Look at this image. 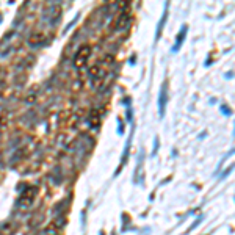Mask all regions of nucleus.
<instances>
[{
  "mask_svg": "<svg viewBox=\"0 0 235 235\" xmlns=\"http://www.w3.org/2000/svg\"><path fill=\"white\" fill-rule=\"evenodd\" d=\"M88 57H89V47L88 46H81L78 49V52L75 53V58H74V64L77 67H81L86 61H88Z\"/></svg>",
  "mask_w": 235,
  "mask_h": 235,
  "instance_id": "f257e3e1",
  "label": "nucleus"
},
{
  "mask_svg": "<svg viewBox=\"0 0 235 235\" xmlns=\"http://www.w3.org/2000/svg\"><path fill=\"white\" fill-rule=\"evenodd\" d=\"M187 28H188L187 25H182V30L179 32V35H177V43L172 46V52H177L179 49H180V46L184 44V39H185V35H187Z\"/></svg>",
  "mask_w": 235,
  "mask_h": 235,
  "instance_id": "f03ea898",
  "label": "nucleus"
},
{
  "mask_svg": "<svg viewBox=\"0 0 235 235\" xmlns=\"http://www.w3.org/2000/svg\"><path fill=\"white\" fill-rule=\"evenodd\" d=\"M165 105H166V89L161 88V93H160V100H158V113L160 116L165 115Z\"/></svg>",
  "mask_w": 235,
  "mask_h": 235,
  "instance_id": "7ed1b4c3",
  "label": "nucleus"
},
{
  "mask_svg": "<svg viewBox=\"0 0 235 235\" xmlns=\"http://www.w3.org/2000/svg\"><path fill=\"white\" fill-rule=\"evenodd\" d=\"M89 122H91V126L93 127H96L99 124V118H97V113H93L91 115V118H89Z\"/></svg>",
  "mask_w": 235,
  "mask_h": 235,
  "instance_id": "20e7f679",
  "label": "nucleus"
},
{
  "mask_svg": "<svg viewBox=\"0 0 235 235\" xmlns=\"http://www.w3.org/2000/svg\"><path fill=\"white\" fill-rule=\"evenodd\" d=\"M221 110H223V112L226 113V116H229V115H230V110H229V108H226L224 105H223V107H221Z\"/></svg>",
  "mask_w": 235,
  "mask_h": 235,
  "instance_id": "39448f33",
  "label": "nucleus"
},
{
  "mask_svg": "<svg viewBox=\"0 0 235 235\" xmlns=\"http://www.w3.org/2000/svg\"><path fill=\"white\" fill-rule=\"evenodd\" d=\"M232 169H233V166H230V168H229V169H227V171H226V172L223 174V177H226V176H227V174H229V172H230Z\"/></svg>",
  "mask_w": 235,
  "mask_h": 235,
  "instance_id": "423d86ee",
  "label": "nucleus"
}]
</instances>
